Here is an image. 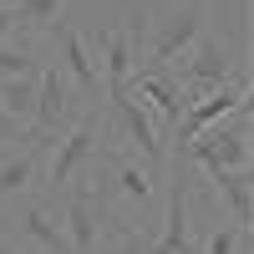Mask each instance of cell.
<instances>
[{"instance_id": "obj_1", "label": "cell", "mask_w": 254, "mask_h": 254, "mask_svg": "<svg viewBox=\"0 0 254 254\" xmlns=\"http://www.w3.org/2000/svg\"><path fill=\"white\" fill-rule=\"evenodd\" d=\"M208 20V0H168L163 10L137 15V46H132V71H173V61L198 41Z\"/></svg>"}, {"instance_id": "obj_2", "label": "cell", "mask_w": 254, "mask_h": 254, "mask_svg": "<svg viewBox=\"0 0 254 254\" xmlns=\"http://www.w3.org/2000/svg\"><path fill=\"white\" fill-rule=\"evenodd\" d=\"M249 112L254 102H244L239 112H229L224 122L203 127V132L183 147V158L198 173H234V168H254V137H249Z\"/></svg>"}, {"instance_id": "obj_3", "label": "cell", "mask_w": 254, "mask_h": 254, "mask_svg": "<svg viewBox=\"0 0 254 254\" xmlns=\"http://www.w3.org/2000/svg\"><path fill=\"white\" fill-rule=\"evenodd\" d=\"M173 76H178L183 97H193V92H208V87H224V81L249 76V66H239V61H234V51H229L224 36L198 31V41L173 61Z\"/></svg>"}, {"instance_id": "obj_4", "label": "cell", "mask_w": 254, "mask_h": 254, "mask_svg": "<svg viewBox=\"0 0 254 254\" xmlns=\"http://www.w3.org/2000/svg\"><path fill=\"white\" fill-rule=\"evenodd\" d=\"M97 147H102V107H87L81 122L46 153V158H51V163H46V203H51V208H56V198L71 188V178L81 173V168H92Z\"/></svg>"}, {"instance_id": "obj_5", "label": "cell", "mask_w": 254, "mask_h": 254, "mask_svg": "<svg viewBox=\"0 0 254 254\" xmlns=\"http://www.w3.org/2000/svg\"><path fill=\"white\" fill-rule=\"evenodd\" d=\"M51 41H56V66L66 71L76 97L87 102V107H97L102 102V71H97V56L87 46V31H81L76 20H61V26L51 31Z\"/></svg>"}, {"instance_id": "obj_6", "label": "cell", "mask_w": 254, "mask_h": 254, "mask_svg": "<svg viewBox=\"0 0 254 254\" xmlns=\"http://www.w3.org/2000/svg\"><path fill=\"white\" fill-rule=\"evenodd\" d=\"M249 102V76H239V81H224V87H208V92H193L188 97V107H183V117H178V147H188L203 127H214V122H224L229 112H239Z\"/></svg>"}, {"instance_id": "obj_7", "label": "cell", "mask_w": 254, "mask_h": 254, "mask_svg": "<svg viewBox=\"0 0 254 254\" xmlns=\"http://www.w3.org/2000/svg\"><path fill=\"white\" fill-rule=\"evenodd\" d=\"M0 239H10V244H36L41 254H71L66 234H61V219H56V208L46 198H36V193H20L15 203V224H10V234H0Z\"/></svg>"}, {"instance_id": "obj_8", "label": "cell", "mask_w": 254, "mask_h": 254, "mask_svg": "<svg viewBox=\"0 0 254 254\" xmlns=\"http://www.w3.org/2000/svg\"><path fill=\"white\" fill-rule=\"evenodd\" d=\"M127 92H132L142 107H147L153 127H178V117H183V107H188L178 76H173V71H158V66L132 71V76H127Z\"/></svg>"}, {"instance_id": "obj_9", "label": "cell", "mask_w": 254, "mask_h": 254, "mask_svg": "<svg viewBox=\"0 0 254 254\" xmlns=\"http://www.w3.org/2000/svg\"><path fill=\"white\" fill-rule=\"evenodd\" d=\"M92 56L102 61V97H112V92H122L127 87V76H132V36H127V26L122 20H112V26H97L92 31Z\"/></svg>"}, {"instance_id": "obj_10", "label": "cell", "mask_w": 254, "mask_h": 254, "mask_svg": "<svg viewBox=\"0 0 254 254\" xmlns=\"http://www.w3.org/2000/svg\"><path fill=\"white\" fill-rule=\"evenodd\" d=\"M51 147H41V142H26V147H15V153L0 163V203L5 198H20V193H31V188L41 183V163H46Z\"/></svg>"}, {"instance_id": "obj_11", "label": "cell", "mask_w": 254, "mask_h": 254, "mask_svg": "<svg viewBox=\"0 0 254 254\" xmlns=\"http://www.w3.org/2000/svg\"><path fill=\"white\" fill-rule=\"evenodd\" d=\"M46 41L31 36V31H15L0 41V81H15V76H36L41 66H46Z\"/></svg>"}, {"instance_id": "obj_12", "label": "cell", "mask_w": 254, "mask_h": 254, "mask_svg": "<svg viewBox=\"0 0 254 254\" xmlns=\"http://www.w3.org/2000/svg\"><path fill=\"white\" fill-rule=\"evenodd\" d=\"M214 198L229 208V224L249 234V219H254V188H249V168H234V173H203Z\"/></svg>"}, {"instance_id": "obj_13", "label": "cell", "mask_w": 254, "mask_h": 254, "mask_svg": "<svg viewBox=\"0 0 254 254\" xmlns=\"http://www.w3.org/2000/svg\"><path fill=\"white\" fill-rule=\"evenodd\" d=\"M36 92H41V71H36V76H15V81H0V112H5L15 127H31V112H36Z\"/></svg>"}, {"instance_id": "obj_14", "label": "cell", "mask_w": 254, "mask_h": 254, "mask_svg": "<svg viewBox=\"0 0 254 254\" xmlns=\"http://www.w3.org/2000/svg\"><path fill=\"white\" fill-rule=\"evenodd\" d=\"M193 254H249V234L234 229L229 219L193 229Z\"/></svg>"}, {"instance_id": "obj_15", "label": "cell", "mask_w": 254, "mask_h": 254, "mask_svg": "<svg viewBox=\"0 0 254 254\" xmlns=\"http://www.w3.org/2000/svg\"><path fill=\"white\" fill-rule=\"evenodd\" d=\"M10 5H15V15H20V31H31V36H41V41L66 20V0H10Z\"/></svg>"}, {"instance_id": "obj_16", "label": "cell", "mask_w": 254, "mask_h": 254, "mask_svg": "<svg viewBox=\"0 0 254 254\" xmlns=\"http://www.w3.org/2000/svg\"><path fill=\"white\" fill-rule=\"evenodd\" d=\"M92 254H153V234H142L137 224H107L97 234Z\"/></svg>"}, {"instance_id": "obj_17", "label": "cell", "mask_w": 254, "mask_h": 254, "mask_svg": "<svg viewBox=\"0 0 254 254\" xmlns=\"http://www.w3.org/2000/svg\"><path fill=\"white\" fill-rule=\"evenodd\" d=\"M20 31V15H15V5H0V41L5 36H15Z\"/></svg>"}, {"instance_id": "obj_18", "label": "cell", "mask_w": 254, "mask_h": 254, "mask_svg": "<svg viewBox=\"0 0 254 254\" xmlns=\"http://www.w3.org/2000/svg\"><path fill=\"white\" fill-rule=\"evenodd\" d=\"M0 142H26V127H15L5 112H0Z\"/></svg>"}, {"instance_id": "obj_19", "label": "cell", "mask_w": 254, "mask_h": 254, "mask_svg": "<svg viewBox=\"0 0 254 254\" xmlns=\"http://www.w3.org/2000/svg\"><path fill=\"white\" fill-rule=\"evenodd\" d=\"M0 5H10V0H0Z\"/></svg>"}]
</instances>
